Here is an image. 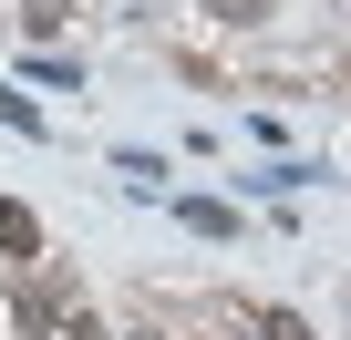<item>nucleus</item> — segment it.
Here are the masks:
<instances>
[{
  "mask_svg": "<svg viewBox=\"0 0 351 340\" xmlns=\"http://www.w3.org/2000/svg\"><path fill=\"white\" fill-rule=\"evenodd\" d=\"M258 340H310V319L300 309H258Z\"/></svg>",
  "mask_w": 351,
  "mask_h": 340,
  "instance_id": "obj_5",
  "label": "nucleus"
},
{
  "mask_svg": "<svg viewBox=\"0 0 351 340\" xmlns=\"http://www.w3.org/2000/svg\"><path fill=\"white\" fill-rule=\"evenodd\" d=\"M32 248H42V217L21 196H0V258H32Z\"/></svg>",
  "mask_w": 351,
  "mask_h": 340,
  "instance_id": "obj_1",
  "label": "nucleus"
},
{
  "mask_svg": "<svg viewBox=\"0 0 351 340\" xmlns=\"http://www.w3.org/2000/svg\"><path fill=\"white\" fill-rule=\"evenodd\" d=\"M21 31H32V42H52V31H62V0H21Z\"/></svg>",
  "mask_w": 351,
  "mask_h": 340,
  "instance_id": "obj_3",
  "label": "nucleus"
},
{
  "mask_svg": "<svg viewBox=\"0 0 351 340\" xmlns=\"http://www.w3.org/2000/svg\"><path fill=\"white\" fill-rule=\"evenodd\" d=\"M207 11H217V21L238 31V21H258V11H269V0H207Z\"/></svg>",
  "mask_w": 351,
  "mask_h": 340,
  "instance_id": "obj_6",
  "label": "nucleus"
},
{
  "mask_svg": "<svg viewBox=\"0 0 351 340\" xmlns=\"http://www.w3.org/2000/svg\"><path fill=\"white\" fill-rule=\"evenodd\" d=\"M176 217H186V227H197V237H238V217H228V207H217V196H186V207H176Z\"/></svg>",
  "mask_w": 351,
  "mask_h": 340,
  "instance_id": "obj_2",
  "label": "nucleus"
},
{
  "mask_svg": "<svg viewBox=\"0 0 351 340\" xmlns=\"http://www.w3.org/2000/svg\"><path fill=\"white\" fill-rule=\"evenodd\" d=\"M0 124H11V134H42V103L32 93H0Z\"/></svg>",
  "mask_w": 351,
  "mask_h": 340,
  "instance_id": "obj_4",
  "label": "nucleus"
}]
</instances>
